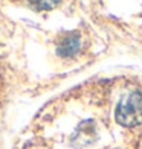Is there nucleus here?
<instances>
[{
	"label": "nucleus",
	"mask_w": 142,
	"mask_h": 149,
	"mask_svg": "<svg viewBox=\"0 0 142 149\" xmlns=\"http://www.w3.org/2000/svg\"><path fill=\"white\" fill-rule=\"evenodd\" d=\"M115 119L119 125L133 128L142 123V93L131 91L124 96L115 111Z\"/></svg>",
	"instance_id": "nucleus-1"
},
{
	"label": "nucleus",
	"mask_w": 142,
	"mask_h": 149,
	"mask_svg": "<svg viewBox=\"0 0 142 149\" xmlns=\"http://www.w3.org/2000/svg\"><path fill=\"white\" fill-rule=\"evenodd\" d=\"M79 46H81L79 35L78 33H70V35H67L61 40V43H60L57 50L61 56H72L79 50Z\"/></svg>",
	"instance_id": "nucleus-2"
},
{
	"label": "nucleus",
	"mask_w": 142,
	"mask_h": 149,
	"mask_svg": "<svg viewBox=\"0 0 142 149\" xmlns=\"http://www.w3.org/2000/svg\"><path fill=\"white\" fill-rule=\"evenodd\" d=\"M31 5L37 9H52L61 2V0H29Z\"/></svg>",
	"instance_id": "nucleus-3"
}]
</instances>
